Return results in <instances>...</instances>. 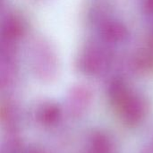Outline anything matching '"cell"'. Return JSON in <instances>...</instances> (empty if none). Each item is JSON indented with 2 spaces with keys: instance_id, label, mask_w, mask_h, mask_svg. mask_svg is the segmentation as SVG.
<instances>
[{
  "instance_id": "3",
  "label": "cell",
  "mask_w": 153,
  "mask_h": 153,
  "mask_svg": "<svg viewBox=\"0 0 153 153\" xmlns=\"http://www.w3.org/2000/svg\"><path fill=\"white\" fill-rule=\"evenodd\" d=\"M92 153H112V145L103 134H96L91 140Z\"/></svg>"
},
{
  "instance_id": "1",
  "label": "cell",
  "mask_w": 153,
  "mask_h": 153,
  "mask_svg": "<svg viewBox=\"0 0 153 153\" xmlns=\"http://www.w3.org/2000/svg\"><path fill=\"white\" fill-rule=\"evenodd\" d=\"M117 107L121 112V117L128 125H137L144 117L145 108L143 101L130 93L117 105Z\"/></svg>"
},
{
  "instance_id": "2",
  "label": "cell",
  "mask_w": 153,
  "mask_h": 153,
  "mask_svg": "<svg viewBox=\"0 0 153 153\" xmlns=\"http://www.w3.org/2000/svg\"><path fill=\"white\" fill-rule=\"evenodd\" d=\"M90 102V97L88 94H84V92H79V94L74 95L71 98L70 106V113L72 116L78 117H82L88 108Z\"/></svg>"
},
{
  "instance_id": "4",
  "label": "cell",
  "mask_w": 153,
  "mask_h": 153,
  "mask_svg": "<svg viewBox=\"0 0 153 153\" xmlns=\"http://www.w3.org/2000/svg\"><path fill=\"white\" fill-rule=\"evenodd\" d=\"M60 117V111L56 106L50 105L45 107L39 114L40 121L45 125H53Z\"/></svg>"
}]
</instances>
